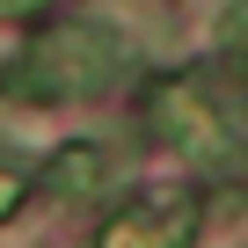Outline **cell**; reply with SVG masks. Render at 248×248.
<instances>
[{
  "instance_id": "cell-1",
  "label": "cell",
  "mask_w": 248,
  "mask_h": 248,
  "mask_svg": "<svg viewBox=\"0 0 248 248\" xmlns=\"http://www.w3.org/2000/svg\"><path fill=\"white\" fill-rule=\"evenodd\" d=\"M124 73V37L102 22H51L37 30V44L22 51V66L8 73L15 95H44V102H73V95H102Z\"/></svg>"
},
{
  "instance_id": "cell-6",
  "label": "cell",
  "mask_w": 248,
  "mask_h": 248,
  "mask_svg": "<svg viewBox=\"0 0 248 248\" xmlns=\"http://www.w3.org/2000/svg\"><path fill=\"white\" fill-rule=\"evenodd\" d=\"M30 8H44V0H0V15H30Z\"/></svg>"
},
{
  "instance_id": "cell-2",
  "label": "cell",
  "mask_w": 248,
  "mask_h": 248,
  "mask_svg": "<svg viewBox=\"0 0 248 248\" xmlns=\"http://www.w3.org/2000/svg\"><path fill=\"white\" fill-rule=\"evenodd\" d=\"M154 124H161V139L183 154V161H197V168H226L233 161V132H226V109L212 102V88L204 80H161V95H154Z\"/></svg>"
},
{
  "instance_id": "cell-4",
  "label": "cell",
  "mask_w": 248,
  "mask_h": 248,
  "mask_svg": "<svg viewBox=\"0 0 248 248\" xmlns=\"http://www.w3.org/2000/svg\"><path fill=\"white\" fill-rule=\"evenodd\" d=\"M102 175H109V154H102L95 139H73V146H59V154L44 161V190H51L59 204L95 197V190H102Z\"/></svg>"
},
{
  "instance_id": "cell-5",
  "label": "cell",
  "mask_w": 248,
  "mask_h": 248,
  "mask_svg": "<svg viewBox=\"0 0 248 248\" xmlns=\"http://www.w3.org/2000/svg\"><path fill=\"white\" fill-rule=\"evenodd\" d=\"M15 204H22V175H15V168H0V219H8Z\"/></svg>"
},
{
  "instance_id": "cell-3",
  "label": "cell",
  "mask_w": 248,
  "mask_h": 248,
  "mask_svg": "<svg viewBox=\"0 0 248 248\" xmlns=\"http://www.w3.org/2000/svg\"><path fill=\"white\" fill-rule=\"evenodd\" d=\"M190 233H197L190 197H139L95 233V248H190Z\"/></svg>"
}]
</instances>
